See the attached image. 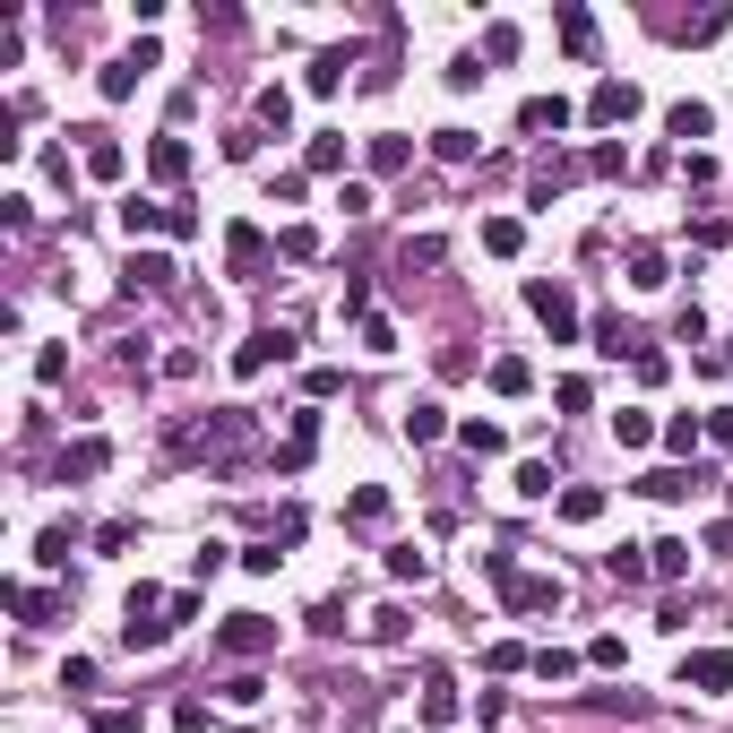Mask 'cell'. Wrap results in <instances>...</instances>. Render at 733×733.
<instances>
[{
  "mask_svg": "<svg viewBox=\"0 0 733 733\" xmlns=\"http://www.w3.org/2000/svg\"><path fill=\"white\" fill-rule=\"evenodd\" d=\"M173 449H182V458H207V467H234L242 449H251V405H216L207 423H182Z\"/></svg>",
  "mask_w": 733,
  "mask_h": 733,
  "instance_id": "6da1fadb",
  "label": "cell"
},
{
  "mask_svg": "<svg viewBox=\"0 0 733 733\" xmlns=\"http://www.w3.org/2000/svg\"><path fill=\"white\" fill-rule=\"evenodd\" d=\"M527 311L553 329V345H569V336H578V302H569L561 276H527Z\"/></svg>",
  "mask_w": 733,
  "mask_h": 733,
  "instance_id": "7a4b0ae2",
  "label": "cell"
},
{
  "mask_svg": "<svg viewBox=\"0 0 733 733\" xmlns=\"http://www.w3.org/2000/svg\"><path fill=\"white\" fill-rule=\"evenodd\" d=\"M276 363H294V329H251L234 345V371H242V380H260V371H276Z\"/></svg>",
  "mask_w": 733,
  "mask_h": 733,
  "instance_id": "3957f363",
  "label": "cell"
},
{
  "mask_svg": "<svg viewBox=\"0 0 733 733\" xmlns=\"http://www.w3.org/2000/svg\"><path fill=\"white\" fill-rule=\"evenodd\" d=\"M682 691L725 700V691H733V647H691V656H682Z\"/></svg>",
  "mask_w": 733,
  "mask_h": 733,
  "instance_id": "277c9868",
  "label": "cell"
},
{
  "mask_svg": "<svg viewBox=\"0 0 733 733\" xmlns=\"http://www.w3.org/2000/svg\"><path fill=\"white\" fill-rule=\"evenodd\" d=\"M631 113H638V87H631V78H596V96H587V121H596V130H622Z\"/></svg>",
  "mask_w": 733,
  "mask_h": 733,
  "instance_id": "5b68a950",
  "label": "cell"
},
{
  "mask_svg": "<svg viewBox=\"0 0 733 733\" xmlns=\"http://www.w3.org/2000/svg\"><path fill=\"white\" fill-rule=\"evenodd\" d=\"M267 647H276V622H267V613H234V622H225V656L260 665Z\"/></svg>",
  "mask_w": 733,
  "mask_h": 733,
  "instance_id": "8992f818",
  "label": "cell"
},
{
  "mask_svg": "<svg viewBox=\"0 0 733 733\" xmlns=\"http://www.w3.org/2000/svg\"><path fill=\"white\" fill-rule=\"evenodd\" d=\"M500 604H509V613H561V578H535V569H518V578L500 587Z\"/></svg>",
  "mask_w": 733,
  "mask_h": 733,
  "instance_id": "52a82bcc",
  "label": "cell"
},
{
  "mask_svg": "<svg viewBox=\"0 0 733 733\" xmlns=\"http://www.w3.org/2000/svg\"><path fill=\"white\" fill-rule=\"evenodd\" d=\"M104 467H113V440H69L52 475H61V483H87V475H104Z\"/></svg>",
  "mask_w": 733,
  "mask_h": 733,
  "instance_id": "ba28073f",
  "label": "cell"
},
{
  "mask_svg": "<svg viewBox=\"0 0 733 733\" xmlns=\"http://www.w3.org/2000/svg\"><path fill=\"white\" fill-rule=\"evenodd\" d=\"M225 260H234V276H260L267 267V234L260 225H234V234H225Z\"/></svg>",
  "mask_w": 733,
  "mask_h": 733,
  "instance_id": "9c48e42d",
  "label": "cell"
},
{
  "mask_svg": "<svg viewBox=\"0 0 733 733\" xmlns=\"http://www.w3.org/2000/svg\"><path fill=\"white\" fill-rule=\"evenodd\" d=\"M121 285H130V294H165V285H173V260H165V251H138V260L121 267Z\"/></svg>",
  "mask_w": 733,
  "mask_h": 733,
  "instance_id": "30bf717a",
  "label": "cell"
},
{
  "mask_svg": "<svg viewBox=\"0 0 733 733\" xmlns=\"http://www.w3.org/2000/svg\"><path fill=\"white\" fill-rule=\"evenodd\" d=\"M665 130L682 138V147H691V138H707V130H716V113H707L700 96H682V104H665Z\"/></svg>",
  "mask_w": 733,
  "mask_h": 733,
  "instance_id": "8fae6325",
  "label": "cell"
},
{
  "mask_svg": "<svg viewBox=\"0 0 733 733\" xmlns=\"http://www.w3.org/2000/svg\"><path fill=\"white\" fill-rule=\"evenodd\" d=\"M518 130H527V138L569 130V104H561V96H527V104H518Z\"/></svg>",
  "mask_w": 733,
  "mask_h": 733,
  "instance_id": "7c38bea8",
  "label": "cell"
},
{
  "mask_svg": "<svg viewBox=\"0 0 733 733\" xmlns=\"http://www.w3.org/2000/svg\"><path fill=\"white\" fill-rule=\"evenodd\" d=\"M78 138H87V173H96V182H121V165H130L121 138H113V130H78Z\"/></svg>",
  "mask_w": 733,
  "mask_h": 733,
  "instance_id": "4fadbf2b",
  "label": "cell"
},
{
  "mask_svg": "<svg viewBox=\"0 0 733 733\" xmlns=\"http://www.w3.org/2000/svg\"><path fill=\"white\" fill-rule=\"evenodd\" d=\"M553 27H561V52H569V61H596V18H587V9H561Z\"/></svg>",
  "mask_w": 733,
  "mask_h": 733,
  "instance_id": "5bb4252c",
  "label": "cell"
},
{
  "mask_svg": "<svg viewBox=\"0 0 733 733\" xmlns=\"http://www.w3.org/2000/svg\"><path fill=\"white\" fill-rule=\"evenodd\" d=\"M389 509H398V500H389V483H363V492L345 500V527H389Z\"/></svg>",
  "mask_w": 733,
  "mask_h": 733,
  "instance_id": "9a60e30c",
  "label": "cell"
},
{
  "mask_svg": "<svg viewBox=\"0 0 733 733\" xmlns=\"http://www.w3.org/2000/svg\"><path fill=\"white\" fill-rule=\"evenodd\" d=\"M631 285H638V294H665V285H673V267H665L656 242H638V251H631Z\"/></svg>",
  "mask_w": 733,
  "mask_h": 733,
  "instance_id": "2e32d148",
  "label": "cell"
},
{
  "mask_svg": "<svg viewBox=\"0 0 733 733\" xmlns=\"http://www.w3.org/2000/svg\"><path fill=\"white\" fill-rule=\"evenodd\" d=\"M569 190V156H553V165H535L527 173V207H553Z\"/></svg>",
  "mask_w": 733,
  "mask_h": 733,
  "instance_id": "e0dca14e",
  "label": "cell"
},
{
  "mask_svg": "<svg viewBox=\"0 0 733 733\" xmlns=\"http://www.w3.org/2000/svg\"><path fill=\"white\" fill-rule=\"evenodd\" d=\"M440 432H449V405H432V398H423V405H405V440H414V449H432Z\"/></svg>",
  "mask_w": 733,
  "mask_h": 733,
  "instance_id": "ac0fdd59",
  "label": "cell"
},
{
  "mask_svg": "<svg viewBox=\"0 0 733 733\" xmlns=\"http://www.w3.org/2000/svg\"><path fill=\"white\" fill-rule=\"evenodd\" d=\"M147 173H156V182H182V173H190V138H156V147H147Z\"/></svg>",
  "mask_w": 733,
  "mask_h": 733,
  "instance_id": "d6986e66",
  "label": "cell"
},
{
  "mask_svg": "<svg viewBox=\"0 0 733 733\" xmlns=\"http://www.w3.org/2000/svg\"><path fill=\"white\" fill-rule=\"evenodd\" d=\"M647 569H656V578H691V544H682V535H656V544H647Z\"/></svg>",
  "mask_w": 733,
  "mask_h": 733,
  "instance_id": "ffe728a7",
  "label": "cell"
},
{
  "mask_svg": "<svg viewBox=\"0 0 733 733\" xmlns=\"http://www.w3.org/2000/svg\"><path fill=\"white\" fill-rule=\"evenodd\" d=\"M518 242H527L518 216H483V251H492V260H518Z\"/></svg>",
  "mask_w": 733,
  "mask_h": 733,
  "instance_id": "44dd1931",
  "label": "cell"
},
{
  "mask_svg": "<svg viewBox=\"0 0 733 733\" xmlns=\"http://www.w3.org/2000/svg\"><path fill=\"white\" fill-rule=\"evenodd\" d=\"M613 440H622V449H647V440H656V414H647V405H622V414H613Z\"/></svg>",
  "mask_w": 733,
  "mask_h": 733,
  "instance_id": "7402d4cb",
  "label": "cell"
},
{
  "mask_svg": "<svg viewBox=\"0 0 733 733\" xmlns=\"http://www.w3.org/2000/svg\"><path fill=\"white\" fill-rule=\"evenodd\" d=\"M561 518H569V527H596V518H604V492H596V483H569V492H561Z\"/></svg>",
  "mask_w": 733,
  "mask_h": 733,
  "instance_id": "603a6c76",
  "label": "cell"
},
{
  "mask_svg": "<svg viewBox=\"0 0 733 733\" xmlns=\"http://www.w3.org/2000/svg\"><path fill=\"white\" fill-rule=\"evenodd\" d=\"M138 78H147V69H138L130 52H121V61H104V78H96V87H104V104H121V96H138Z\"/></svg>",
  "mask_w": 733,
  "mask_h": 733,
  "instance_id": "cb8c5ba5",
  "label": "cell"
},
{
  "mask_svg": "<svg viewBox=\"0 0 733 733\" xmlns=\"http://www.w3.org/2000/svg\"><path fill=\"white\" fill-rule=\"evenodd\" d=\"M665 35H682V43H707V35H725V9H691V18H665Z\"/></svg>",
  "mask_w": 733,
  "mask_h": 733,
  "instance_id": "d4e9b609",
  "label": "cell"
},
{
  "mask_svg": "<svg viewBox=\"0 0 733 733\" xmlns=\"http://www.w3.org/2000/svg\"><path fill=\"white\" fill-rule=\"evenodd\" d=\"M492 389H500V398H527V389H535L527 354H500V363H492Z\"/></svg>",
  "mask_w": 733,
  "mask_h": 733,
  "instance_id": "484cf974",
  "label": "cell"
},
{
  "mask_svg": "<svg viewBox=\"0 0 733 733\" xmlns=\"http://www.w3.org/2000/svg\"><path fill=\"white\" fill-rule=\"evenodd\" d=\"M553 405H561V414H587V405H596V380H587V371L553 380Z\"/></svg>",
  "mask_w": 733,
  "mask_h": 733,
  "instance_id": "4316f807",
  "label": "cell"
},
{
  "mask_svg": "<svg viewBox=\"0 0 733 733\" xmlns=\"http://www.w3.org/2000/svg\"><path fill=\"white\" fill-rule=\"evenodd\" d=\"M389 578H414V587H423V578H432V553H423V544H389Z\"/></svg>",
  "mask_w": 733,
  "mask_h": 733,
  "instance_id": "83f0119b",
  "label": "cell"
},
{
  "mask_svg": "<svg viewBox=\"0 0 733 733\" xmlns=\"http://www.w3.org/2000/svg\"><path fill=\"white\" fill-rule=\"evenodd\" d=\"M345 69H354V52H320V61H311V96H336Z\"/></svg>",
  "mask_w": 733,
  "mask_h": 733,
  "instance_id": "f1b7e54d",
  "label": "cell"
},
{
  "mask_svg": "<svg viewBox=\"0 0 733 733\" xmlns=\"http://www.w3.org/2000/svg\"><path fill=\"white\" fill-rule=\"evenodd\" d=\"M596 354H613V363H622V354H638V336L622 329V311H604V320H596Z\"/></svg>",
  "mask_w": 733,
  "mask_h": 733,
  "instance_id": "f546056e",
  "label": "cell"
},
{
  "mask_svg": "<svg viewBox=\"0 0 733 733\" xmlns=\"http://www.w3.org/2000/svg\"><path fill=\"white\" fill-rule=\"evenodd\" d=\"M458 440H467L475 458H500V449H509V440H500V423H483V414H467V423H458Z\"/></svg>",
  "mask_w": 733,
  "mask_h": 733,
  "instance_id": "4dcf8cb0",
  "label": "cell"
},
{
  "mask_svg": "<svg viewBox=\"0 0 733 733\" xmlns=\"http://www.w3.org/2000/svg\"><path fill=\"white\" fill-rule=\"evenodd\" d=\"M121 234H165V207H147V199H121Z\"/></svg>",
  "mask_w": 733,
  "mask_h": 733,
  "instance_id": "1f68e13d",
  "label": "cell"
},
{
  "mask_svg": "<svg viewBox=\"0 0 733 733\" xmlns=\"http://www.w3.org/2000/svg\"><path fill=\"white\" fill-rule=\"evenodd\" d=\"M405 156H414V147H405L398 130H380V138H371V173H405Z\"/></svg>",
  "mask_w": 733,
  "mask_h": 733,
  "instance_id": "d6a6232c",
  "label": "cell"
},
{
  "mask_svg": "<svg viewBox=\"0 0 733 733\" xmlns=\"http://www.w3.org/2000/svg\"><path fill=\"white\" fill-rule=\"evenodd\" d=\"M432 156H440V165H467V156H475V130H458V121L432 130Z\"/></svg>",
  "mask_w": 733,
  "mask_h": 733,
  "instance_id": "836d02e7",
  "label": "cell"
},
{
  "mask_svg": "<svg viewBox=\"0 0 733 733\" xmlns=\"http://www.w3.org/2000/svg\"><path fill=\"white\" fill-rule=\"evenodd\" d=\"M535 682H569V673H578V656H569V647H535Z\"/></svg>",
  "mask_w": 733,
  "mask_h": 733,
  "instance_id": "e575fe53",
  "label": "cell"
},
{
  "mask_svg": "<svg viewBox=\"0 0 733 733\" xmlns=\"http://www.w3.org/2000/svg\"><path fill=\"white\" fill-rule=\"evenodd\" d=\"M165 631H173V622H121V647L147 656V647H165Z\"/></svg>",
  "mask_w": 733,
  "mask_h": 733,
  "instance_id": "d590c367",
  "label": "cell"
},
{
  "mask_svg": "<svg viewBox=\"0 0 733 733\" xmlns=\"http://www.w3.org/2000/svg\"><path fill=\"white\" fill-rule=\"evenodd\" d=\"M449 716H458V700H449V682L432 673V682H423V725H449Z\"/></svg>",
  "mask_w": 733,
  "mask_h": 733,
  "instance_id": "8d00e7d4",
  "label": "cell"
},
{
  "mask_svg": "<svg viewBox=\"0 0 733 733\" xmlns=\"http://www.w3.org/2000/svg\"><path fill=\"white\" fill-rule=\"evenodd\" d=\"M638 492H647V500H682V492H691V475H682V467H656Z\"/></svg>",
  "mask_w": 733,
  "mask_h": 733,
  "instance_id": "74e56055",
  "label": "cell"
},
{
  "mask_svg": "<svg viewBox=\"0 0 733 733\" xmlns=\"http://www.w3.org/2000/svg\"><path fill=\"white\" fill-rule=\"evenodd\" d=\"M260 121H267V130H285V121H294V96H285V87H260Z\"/></svg>",
  "mask_w": 733,
  "mask_h": 733,
  "instance_id": "f35d334b",
  "label": "cell"
},
{
  "mask_svg": "<svg viewBox=\"0 0 733 733\" xmlns=\"http://www.w3.org/2000/svg\"><path fill=\"white\" fill-rule=\"evenodd\" d=\"M276 561H285V553H276V535H260V544H242V569H251V578H267Z\"/></svg>",
  "mask_w": 733,
  "mask_h": 733,
  "instance_id": "ab89813d",
  "label": "cell"
},
{
  "mask_svg": "<svg viewBox=\"0 0 733 733\" xmlns=\"http://www.w3.org/2000/svg\"><path fill=\"white\" fill-rule=\"evenodd\" d=\"M638 553H647V544H638ZM638 553H604V569H613V578H622V587H638V578H656V569L638 561Z\"/></svg>",
  "mask_w": 733,
  "mask_h": 733,
  "instance_id": "60d3db41",
  "label": "cell"
},
{
  "mask_svg": "<svg viewBox=\"0 0 733 733\" xmlns=\"http://www.w3.org/2000/svg\"><path fill=\"white\" fill-rule=\"evenodd\" d=\"M336 165H345V138L320 130V138H311V173H336Z\"/></svg>",
  "mask_w": 733,
  "mask_h": 733,
  "instance_id": "b9f144b4",
  "label": "cell"
},
{
  "mask_svg": "<svg viewBox=\"0 0 733 733\" xmlns=\"http://www.w3.org/2000/svg\"><path fill=\"white\" fill-rule=\"evenodd\" d=\"M371 638H380V647H398V638H405V613H398V604H380V613H371Z\"/></svg>",
  "mask_w": 733,
  "mask_h": 733,
  "instance_id": "7bdbcfd3",
  "label": "cell"
},
{
  "mask_svg": "<svg viewBox=\"0 0 733 733\" xmlns=\"http://www.w3.org/2000/svg\"><path fill=\"white\" fill-rule=\"evenodd\" d=\"M336 320H371V285H363V276H354V285L336 294Z\"/></svg>",
  "mask_w": 733,
  "mask_h": 733,
  "instance_id": "ee69618b",
  "label": "cell"
},
{
  "mask_svg": "<svg viewBox=\"0 0 733 733\" xmlns=\"http://www.w3.org/2000/svg\"><path fill=\"white\" fill-rule=\"evenodd\" d=\"M156 604H165V596H156V587L138 578V587H130V604H121V622H156Z\"/></svg>",
  "mask_w": 733,
  "mask_h": 733,
  "instance_id": "f6af8a7d",
  "label": "cell"
},
{
  "mask_svg": "<svg viewBox=\"0 0 733 733\" xmlns=\"http://www.w3.org/2000/svg\"><path fill=\"white\" fill-rule=\"evenodd\" d=\"M587 665H596V673H622V638H613V631L587 638Z\"/></svg>",
  "mask_w": 733,
  "mask_h": 733,
  "instance_id": "bcb514c9",
  "label": "cell"
},
{
  "mask_svg": "<svg viewBox=\"0 0 733 733\" xmlns=\"http://www.w3.org/2000/svg\"><path fill=\"white\" fill-rule=\"evenodd\" d=\"M276 251H285V260H311V251H320V234H311V225H285V234H276Z\"/></svg>",
  "mask_w": 733,
  "mask_h": 733,
  "instance_id": "7dc6e473",
  "label": "cell"
},
{
  "mask_svg": "<svg viewBox=\"0 0 733 733\" xmlns=\"http://www.w3.org/2000/svg\"><path fill=\"white\" fill-rule=\"evenodd\" d=\"M225 700H234V707H260L267 682H260V673H234V682H225Z\"/></svg>",
  "mask_w": 733,
  "mask_h": 733,
  "instance_id": "c3c4849f",
  "label": "cell"
},
{
  "mask_svg": "<svg viewBox=\"0 0 733 733\" xmlns=\"http://www.w3.org/2000/svg\"><path fill=\"white\" fill-rule=\"evenodd\" d=\"M518 492L544 500V492H553V467H544V458H527V467H518Z\"/></svg>",
  "mask_w": 733,
  "mask_h": 733,
  "instance_id": "681fc988",
  "label": "cell"
},
{
  "mask_svg": "<svg viewBox=\"0 0 733 733\" xmlns=\"http://www.w3.org/2000/svg\"><path fill=\"white\" fill-rule=\"evenodd\" d=\"M700 432H707V423H691V414H673V423H665V440H673V449H682V458L700 449Z\"/></svg>",
  "mask_w": 733,
  "mask_h": 733,
  "instance_id": "f907efd6",
  "label": "cell"
},
{
  "mask_svg": "<svg viewBox=\"0 0 733 733\" xmlns=\"http://www.w3.org/2000/svg\"><path fill=\"white\" fill-rule=\"evenodd\" d=\"M35 561H69V527H43V535H35Z\"/></svg>",
  "mask_w": 733,
  "mask_h": 733,
  "instance_id": "816d5d0a",
  "label": "cell"
},
{
  "mask_svg": "<svg viewBox=\"0 0 733 733\" xmlns=\"http://www.w3.org/2000/svg\"><path fill=\"white\" fill-rule=\"evenodd\" d=\"M483 52H492V61H509V52H518V27H509V18H500V27H483Z\"/></svg>",
  "mask_w": 733,
  "mask_h": 733,
  "instance_id": "f5cc1de1",
  "label": "cell"
},
{
  "mask_svg": "<svg viewBox=\"0 0 733 733\" xmlns=\"http://www.w3.org/2000/svg\"><path fill=\"white\" fill-rule=\"evenodd\" d=\"M130 544H138V527H130V518H113V527L96 535V553H130Z\"/></svg>",
  "mask_w": 733,
  "mask_h": 733,
  "instance_id": "db71d44e",
  "label": "cell"
},
{
  "mask_svg": "<svg viewBox=\"0 0 733 733\" xmlns=\"http://www.w3.org/2000/svg\"><path fill=\"white\" fill-rule=\"evenodd\" d=\"M173 733H207V707H199V700H182V707H173Z\"/></svg>",
  "mask_w": 733,
  "mask_h": 733,
  "instance_id": "11a10c76",
  "label": "cell"
},
{
  "mask_svg": "<svg viewBox=\"0 0 733 733\" xmlns=\"http://www.w3.org/2000/svg\"><path fill=\"white\" fill-rule=\"evenodd\" d=\"M96 733H138V716H130V707H104V716H96Z\"/></svg>",
  "mask_w": 733,
  "mask_h": 733,
  "instance_id": "9f6ffc18",
  "label": "cell"
},
{
  "mask_svg": "<svg viewBox=\"0 0 733 733\" xmlns=\"http://www.w3.org/2000/svg\"><path fill=\"white\" fill-rule=\"evenodd\" d=\"M707 440H725V449H733V405H716V414H707Z\"/></svg>",
  "mask_w": 733,
  "mask_h": 733,
  "instance_id": "6f0895ef",
  "label": "cell"
},
{
  "mask_svg": "<svg viewBox=\"0 0 733 733\" xmlns=\"http://www.w3.org/2000/svg\"><path fill=\"white\" fill-rule=\"evenodd\" d=\"M707 553H725V561H733V518H725V527H707Z\"/></svg>",
  "mask_w": 733,
  "mask_h": 733,
  "instance_id": "680465c9",
  "label": "cell"
}]
</instances>
